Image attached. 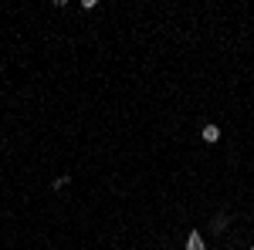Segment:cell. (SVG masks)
<instances>
[{"instance_id":"cell-1","label":"cell","mask_w":254,"mask_h":250,"mask_svg":"<svg viewBox=\"0 0 254 250\" xmlns=\"http://www.w3.org/2000/svg\"><path fill=\"white\" fill-rule=\"evenodd\" d=\"M200 139H203L207 146H214V142H220V129H217L214 122H207V125L200 129Z\"/></svg>"},{"instance_id":"cell-3","label":"cell","mask_w":254,"mask_h":250,"mask_svg":"<svg viewBox=\"0 0 254 250\" xmlns=\"http://www.w3.org/2000/svg\"><path fill=\"white\" fill-rule=\"evenodd\" d=\"M227 223H231V216H224V213H217V216H214V223H210V227H214V233H224V227H227Z\"/></svg>"},{"instance_id":"cell-2","label":"cell","mask_w":254,"mask_h":250,"mask_svg":"<svg viewBox=\"0 0 254 250\" xmlns=\"http://www.w3.org/2000/svg\"><path fill=\"white\" fill-rule=\"evenodd\" d=\"M183 250H207V244H203V237H200V230H190V237H187V244H183Z\"/></svg>"},{"instance_id":"cell-5","label":"cell","mask_w":254,"mask_h":250,"mask_svg":"<svg viewBox=\"0 0 254 250\" xmlns=\"http://www.w3.org/2000/svg\"><path fill=\"white\" fill-rule=\"evenodd\" d=\"M251 250H254V244H251Z\"/></svg>"},{"instance_id":"cell-4","label":"cell","mask_w":254,"mask_h":250,"mask_svg":"<svg viewBox=\"0 0 254 250\" xmlns=\"http://www.w3.org/2000/svg\"><path fill=\"white\" fill-rule=\"evenodd\" d=\"M68 183H71V179H68V176H58V179H55V183H51V190H64V186H68Z\"/></svg>"}]
</instances>
